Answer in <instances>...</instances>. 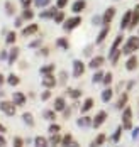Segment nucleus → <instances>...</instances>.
I'll return each mask as SVG.
<instances>
[{"label": "nucleus", "mask_w": 139, "mask_h": 147, "mask_svg": "<svg viewBox=\"0 0 139 147\" xmlns=\"http://www.w3.org/2000/svg\"><path fill=\"white\" fill-rule=\"evenodd\" d=\"M14 147H24V139L22 137H14Z\"/></svg>", "instance_id": "48"}, {"label": "nucleus", "mask_w": 139, "mask_h": 147, "mask_svg": "<svg viewBox=\"0 0 139 147\" xmlns=\"http://www.w3.org/2000/svg\"><path fill=\"white\" fill-rule=\"evenodd\" d=\"M68 76H70L68 71H64V69L60 71V74H58V85H60V86H64V85L68 83Z\"/></svg>", "instance_id": "31"}, {"label": "nucleus", "mask_w": 139, "mask_h": 147, "mask_svg": "<svg viewBox=\"0 0 139 147\" xmlns=\"http://www.w3.org/2000/svg\"><path fill=\"white\" fill-rule=\"evenodd\" d=\"M39 54H41V56H47V54H49V47H41Z\"/></svg>", "instance_id": "56"}, {"label": "nucleus", "mask_w": 139, "mask_h": 147, "mask_svg": "<svg viewBox=\"0 0 139 147\" xmlns=\"http://www.w3.org/2000/svg\"><path fill=\"white\" fill-rule=\"evenodd\" d=\"M85 69H87V66H85V63L81 61V59H75L73 61V78H81L83 74H85Z\"/></svg>", "instance_id": "5"}, {"label": "nucleus", "mask_w": 139, "mask_h": 147, "mask_svg": "<svg viewBox=\"0 0 139 147\" xmlns=\"http://www.w3.org/2000/svg\"><path fill=\"white\" fill-rule=\"evenodd\" d=\"M19 53H20V49L19 47H12L10 51H9V59H7V63H9V66H12V64H16L17 58H19Z\"/></svg>", "instance_id": "18"}, {"label": "nucleus", "mask_w": 139, "mask_h": 147, "mask_svg": "<svg viewBox=\"0 0 139 147\" xmlns=\"http://www.w3.org/2000/svg\"><path fill=\"white\" fill-rule=\"evenodd\" d=\"M56 46H58L60 49H63V51H68V49H70V42H68L66 37H58V39H56Z\"/></svg>", "instance_id": "29"}, {"label": "nucleus", "mask_w": 139, "mask_h": 147, "mask_svg": "<svg viewBox=\"0 0 139 147\" xmlns=\"http://www.w3.org/2000/svg\"><path fill=\"white\" fill-rule=\"evenodd\" d=\"M66 107H68V105H66V100H64V96H56V98H54V103H53V110H56V112H63Z\"/></svg>", "instance_id": "13"}, {"label": "nucleus", "mask_w": 139, "mask_h": 147, "mask_svg": "<svg viewBox=\"0 0 139 147\" xmlns=\"http://www.w3.org/2000/svg\"><path fill=\"white\" fill-rule=\"evenodd\" d=\"M138 49H139V36H131L122 46V54L131 56V54H134Z\"/></svg>", "instance_id": "1"}, {"label": "nucleus", "mask_w": 139, "mask_h": 147, "mask_svg": "<svg viewBox=\"0 0 139 147\" xmlns=\"http://www.w3.org/2000/svg\"><path fill=\"white\" fill-rule=\"evenodd\" d=\"M104 71L102 69H97V73L93 74V78H92V81L93 83H102V80H104Z\"/></svg>", "instance_id": "41"}, {"label": "nucleus", "mask_w": 139, "mask_h": 147, "mask_svg": "<svg viewBox=\"0 0 139 147\" xmlns=\"http://www.w3.org/2000/svg\"><path fill=\"white\" fill-rule=\"evenodd\" d=\"M104 63H105V58L104 56H93L90 59V63H88V68L90 69H100Z\"/></svg>", "instance_id": "11"}, {"label": "nucleus", "mask_w": 139, "mask_h": 147, "mask_svg": "<svg viewBox=\"0 0 139 147\" xmlns=\"http://www.w3.org/2000/svg\"><path fill=\"white\" fill-rule=\"evenodd\" d=\"M34 147H49V140L43 135H37L34 139Z\"/></svg>", "instance_id": "25"}, {"label": "nucleus", "mask_w": 139, "mask_h": 147, "mask_svg": "<svg viewBox=\"0 0 139 147\" xmlns=\"http://www.w3.org/2000/svg\"><path fill=\"white\" fill-rule=\"evenodd\" d=\"M121 54H122V49H121V47H110V53H108V61H110V64H112V66H115V64L119 63Z\"/></svg>", "instance_id": "8"}, {"label": "nucleus", "mask_w": 139, "mask_h": 147, "mask_svg": "<svg viewBox=\"0 0 139 147\" xmlns=\"http://www.w3.org/2000/svg\"><path fill=\"white\" fill-rule=\"evenodd\" d=\"M112 80H114V74H112L110 71H108V73H105V74H104V80H102V83H104L105 86H110Z\"/></svg>", "instance_id": "42"}, {"label": "nucleus", "mask_w": 139, "mask_h": 147, "mask_svg": "<svg viewBox=\"0 0 139 147\" xmlns=\"http://www.w3.org/2000/svg\"><path fill=\"white\" fill-rule=\"evenodd\" d=\"M0 59L2 61H7L9 59V51H0Z\"/></svg>", "instance_id": "53"}, {"label": "nucleus", "mask_w": 139, "mask_h": 147, "mask_svg": "<svg viewBox=\"0 0 139 147\" xmlns=\"http://www.w3.org/2000/svg\"><path fill=\"white\" fill-rule=\"evenodd\" d=\"M7 83H9L10 86H17V85L20 83V78H19L16 73H10L9 76H7Z\"/></svg>", "instance_id": "33"}, {"label": "nucleus", "mask_w": 139, "mask_h": 147, "mask_svg": "<svg viewBox=\"0 0 139 147\" xmlns=\"http://www.w3.org/2000/svg\"><path fill=\"white\" fill-rule=\"evenodd\" d=\"M47 132L51 134V135H53V134H60L61 132V125H58V123H51L49 129H47Z\"/></svg>", "instance_id": "43"}, {"label": "nucleus", "mask_w": 139, "mask_h": 147, "mask_svg": "<svg viewBox=\"0 0 139 147\" xmlns=\"http://www.w3.org/2000/svg\"><path fill=\"white\" fill-rule=\"evenodd\" d=\"M71 110H73V107H66V108L63 110V117H64V118H70V115H71Z\"/></svg>", "instance_id": "51"}, {"label": "nucleus", "mask_w": 139, "mask_h": 147, "mask_svg": "<svg viewBox=\"0 0 139 147\" xmlns=\"http://www.w3.org/2000/svg\"><path fill=\"white\" fill-rule=\"evenodd\" d=\"M16 41H17V34H16V30H9L7 32V37H5V44H16Z\"/></svg>", "instance_id": "34"}, {"label": "nucleus", "mask_w": 139, "mask_h": 147, "mask_svg": "<svg viewBox=\"0 0 139 147\" xmlns=\"http://www.w3.org/2000/svg\"><path fill=\"white\" fill-rule=\"evenodd\" d=\"M0 112L5 113L7 117H14L17 112V105L14 102H9V100H2L0 102Z\"/></svg>", "instance_id": "2"}, {"label": "nucleus", "mask_w": 139, "mask_h": 147, "mask_svg": "<svg viewBox=\"0 0 139 147\" xmlns=\"http://www.w3.org/2000/svg\"><path fill=\"white\" fill-rule=\"evenodd\" d=\"M122 130H124L122 125H119V127L115 129V132L112 134V142H115V144H117V142L121 140V137H122Z\"/></svg>", "instance_id": "36"}, {"label": "nucleus", "mask_w": 139, "mask_h": 147, "mask_svg": "<svg viewBox=\"0 0 139 147\" xmlns=\"http://www.w3.org/2000/svg\"><path fill=\"white\" fill-rule=\"evenodd\" d=\"M105 140H107V135L105 134H98L95 139L92 140V144H90V147H100L105 144Z\"/></svg>", "instance_id": "24"}, {"label": "nucleus", "mask_w": 139, "mask_h": 147, "mask_svg": "<svg viewBox=\"0 0 139 147\" xmlns=\"http://www.w3.org/2000/svg\"><path fill=\"white\" fill-rule=\"evenodd\" d=\"M41 85L44 86V88H49V90H53L56 85H58V80H56V76L53 73H49V74H43V80H41Z\"/></svg>", "instance_id": "6"}, {"label": "nucleus", "mask_w": 139, "mask_h": 147, "mask_svg": "<svg viewBox=\"0 0 139 147\" xmlns=\"http://www.w3.org/2000/svg\"><path fill=\"white\" fill-rule=\"evenodd\" d=\"M58 10H60V9H58L56 5H54V7H47L46 10H43V12L39 14V17H41V19H53Z\"/></svg>", "instance_id": "17"}, {"label": "nucleus", "mask_w": 139, "mask_h": 147, "mask_svg": "<svg viewBox=\"0 0 139 147\" xmlns=\"http://www.w3.org/2000/svg\"><path fill=\"white\" fill-rule=\"evenodd\" d=\"M39 73L41 74H49V73H54V64H44L39 68Z\"/></svg>", "instance_id": "38"}, {"label": "nucleus", "mask_w": 139, "mask_h": 147, "mask_svg": "<svg viewBox=\"0 0 139 147\" xmlns=\"http://www.w3.org/2000/svg\"><path fill=\"white\" fill-rule=\"evenodd\" d=\"M51 3V0H34V5L36 7H39V9H44Z\"/></svg>", "instance_id": "45"}, {"label": "nucleus", "mask_w": 139, "mask_h": 147, "mask_svg": "<svg viewBox=\"0 0 139 147\" xmlns=\"http://www.w3.org/2000/svg\"><path fill=\"white\" fill-rule=\"evenodd\" d=\"M22 22H24V19H22V17H17L16 22H14V26H16V27H20V26H22Z\"/></svg>", "instance_id": "55"}, {"label": "nucleus", "mask_w": 139, "mask_h": 147, "mask_svg": "<svg viewBox=\"0 0 139 147\" xmlns=\"http://www.w3.org/2000/svg\"><path fill=\"white\" fill-rule=\"evenodd\" d=\"M108 30H110V27H108V26H104V27H102V30L98 32V36H97V39H95V44H102V42L107 39Z\"/></svg>", "instance_id": "20"}, {"label": "nucleus", "mask_w": 139, "mask_h": 147, "mask_svg": "<svg viewBox=\"0 0 139 147\" xmlns=\"http://www.w3.org/2000/svg\"><path fill=\"white\" fill-rule=\"evenodd\" d=\"M37 30H39V26H37V24H27V26L22 29V36H24V37H31V36H34Z\"/></svg>", "instance_id": "14"}, {"label": "nucleus", "mask_w": 139, "mask_h": 147, "mask_svg": "<svg viewBox=\"0 0 139 147\" xmlns=\"http://www.w3.org/2000/svg\"><path fill=\"white\" fill-rule=\"evenodd\" d=\"M127 102H129V95H127V91H124L122 95L119 96V100H117L115 108H117V110H124V108L127 107Z\"/></svg>", "instance_id": "19"}, {"label": "nucleus", "mask_w": 139, "mask_h": 147, "mask_svg": "<svg viewBox=\"0 0 139 147\" xmlns=\"http://www.w3.org/2000/svg\"><path fill=\"white\" fill-rule=\"evenodd\" d=\"M49 98H51V90L46 88L44 91H43V93H41V100H43V102H47Z\"/></svg>", "instance_id": "46"}, {"label": "nucleus", "mask_w": 139, "mask_h": 147, "mask_svg": "<svg viewBox=\"0 0 139 147\" xmlns=\"http://www.w3.org/2000/svg\"><path fill=\"white\" fill-rule=\"evenodd\" d=\"M43 117L47 122H54L56 120V110H44L43 112Z\"/></svg>", "instance_id": "35"}, {"label": "nucleus", "mask_w": 139, "mask_h": 147, "mask_svg": "<svg viewBox=\"0 0 139 147\" xmlns=\"http://www.w3.org/2000/svg\"><path fill=\"white\" fill-rule=\"evenodd\" d=\"M12 102L16 103L17 107H24L26 102H27V96H26L22 91H14V93H12Z\"/></svg>", "instance_id": "10"}, {"label": "nucleus", "mask_w": 139, "mask_h": 147, "mask_svg": "<svg viewBox=\"0 0 139 147\" xmlns=\"http://www.w3.org/2000/svg\"><path fill=\"white\" fill-rule=\"evenodd\" d=\"M139 26V3L132 9V19H131V29H134V27H138Z\"/></svg>", "instance_id": "22"}, {"label": "nucleus", "mask_w": 139, "mask_h": 147, "mask_svg": "<svg viewBox=\"0 0 139 147\" xmlns=\"http://www.w3.org/2000/svg\"><path fill=\"white\" fill-rule=\"evenodd\" d=\"M105 120H107V112H105V110H100V112H97V115L93 117L92 127H93V129H100V125H102Z\"/></svg>", "instance_id": "7"}, {"label": "nucleus", "mask_w": 139, "mask_h": 147, "mask_svg": "<svg viewBox=\"0 0 139 147\" xmlns=\"http://www.w3.org/2000/svg\"><path fill=\"white\" fill-rule=\"evenodd\" d=\"M122 42H124V36H122V34H119V36L114 39V42H112V46H110V47H121V44H122Z\"/></svg>", "instance_id": "44"}, {"label": "nucleus", "mask_w": 139, "mask_h": 147, "mask_svg": "<svg viewBox=\"0 0 139 147\" xmlns=\"http://www.w3.org/2000/svg\"><path fill=\"white\" fill-rule=\"evenodd\" d=\"M114 17H115V7H108L107 10L104 12V15H102V24L104 26H108L114 20Z\"/></svg>", "instance_id": "9"}, {"label": "nucleus", "mask_w": 139, "mask_h": 147, "mask_svg": "<svg viewBox=\"0 0 139 147\" xmlns=\"http://www.w3.org/2000/svg\"><path fill=\"white\" fill-rule=\"evenodd\" d=\"M85 9H87V2H85V0H75L73 5H71L73 14H81Z\"/></svg>", "instance_id": "15"}, {"label": "nucleus", "mask_w": 139, "mask_h": 147, "mask_svg": "<svg viewBox=\"0 0 139 147\" xmlns=\"http://www.w3.org/2000/svg\"><path fill=\"white\" fill-rule=\"evenodd\" d=\"M80 24H81V17L78 14H75L73 17H70V19H66V20L63 22V29L66 30V32H71L73 29H77Z\"/></svg>", "instance_id": "3"}, {"label": "nucleus", "mask_w": 139, "mask_h": 147, "mask_svg": "<svg viewBox=\"0 0 139 147\" xmlns=\"http://www.w3.org/2000/svg\"><path fill=\"white\" fill-rule=\"evenodd\" d=\"M68 2H70V0H56V7H58L60 10H63V9L68 5Z\"/></svg>", "instance_id": "49"}, {"label": "nucleus", "mask_w": 139, "mask_h": 147, "mask_svg": "<svg viewBox=\"0 0 139 147\" xmlns=\"http://www.w3.org/2000/svg\"><path fill=\"white\" fill-rule=\"evenodd\" d=\"M70 147H80V144H78L77 140H73V142H71V144H70Z\"/></svg>", "instance_id": "60"}, {"label": "nucleus", "mask_w": 139, "mask_h": 147, "mask_svg": "<svg viewBox=\"0 0 139 147\" xmlns=\"http://www.w3.org/2000/svg\"><path fill=\"white\" fill-rule=\"evenodd\" d=\"M66 96H70L71 100H78L81 96V90L78 88H68L66 90Z\"/></svg>", "instance_id": "27"}, {"label": "nucleus", "mask_w": 139, "mask_h": 147, "mask_svg": "<svg viewBox=\"0 0 139 147\" xmlns=\"http://www.w3.org/2000/svg\"><path fill=\"white\" fill-rule=\"evenodd\" d=\"M100 96H102V102L108 103L110 100H112V96H114V90L110 88V86H107V88L102 91V95H100Z\"/></svg>", "instance_id": "26"}, {"label": "nucleus", "mask_w": 139, "mask_h": 147, "mask_svg": "<svg viewBox=\"0 0 139 147\" xmlns=\"http://www.w3.org/2000/svg\"><path fill=\"white\" fill-rule=\"evenodd\" d=\"M5 146H7V140H5L3 134H0V147H5Z\"/></svg>", "instance_id": "57"}, {"label": "nucleus", "mask_w": 139, "mask_h": 147, "mask_svg": "<svg viewBox=\"0 0 139 147\" xmlns=\"http://www.w3.org/2000/svg\"><path fill=\"white\" fill-rule=\"evenodd\" d=\"M92 122H93V118H92V117H88V115H83V117L77 118V125H78V127H81V129L92 127Z\"/></svg>", "instance_id": "16"}, {"label": "nucleus", "mask_w": 139, "mask_h": 147, "mask_svg": "<svg viewBox=\"0 0 139 147\" xmlns=\"http://www.w3.org/2000/svg\"><path fill=\"white\" fill-rule=\"evenodd\" d=\"M53 20H54L56 24H63V22L66 20V17H64V12H63V10H58V12H56V15L53 17Z\"/></svg>", "instance_id": "40"}, {"label": "nucleus", "mask_w": 139, "mask_h": 147, "mask_svg": "<svg viewBox=\"0 0 139 147\" xmlns=\"http://www.w3.org/2000/svg\"><path fill=\"white\" fill-rule=\"evenodd\" d=\"M92 53H93V44H90V46H85V49H83V56H92Z\"/></svg>", "instance_id": "47"}, {"label": "nucleus", "mask_w": 139, "mask_h": 147, "mask_svg": "<svg viewBox=\"0 0 139 147\" xmlns=\"http://www.w3.org/2000/svg\"><path fill=\"white\" fill-rule=\"evenodd\" d=\"M24 20H32L34 19V10H31V7H27V9H24L22 10V15H20Z\"/></svg>", "instance_id": "37"}, {"label": "nucleus", "mask_w": 139, "mask_h": 147, "mask_svg": "<svg viewBox=\"0 0 139 147\" xmlns=\"http://www.w3.org/2000/svg\"><path fill=\"white\" fill-rule=\"evenodd\" d=\"M92 22H93V26H100V22H102V17H98V15H95L92 19Z\"/></svg>", "instance_id": "54"}, {"label": "nucleus", "mask_w": 139, "mask_h": 147, "mask_svg": "<svg viewBox=\"0 0 139 147\" xmlns=\"http://www.w3.org/2000/svg\"><path fill=\"white\" fill-rule=\"evenodd\" d=\"M5 132H7V129H5V127L0 123V134H5Z\"/></svg>", "instance_id": "61"}, {"label": "nucleus", "mask_w": 139, "mask_h": 147, "mask_svg": "<svg viewBox=\"0 0 139 147\" xmlns=\"http://www.w3.org/2000/svg\"><path fill=\"white\" fill-rule=\"evenodd\" d=\"M22 122L26 125H29V127H34V117H32L31 112H24L22 113Z\"/></svg>", "instance_id": "30"}, {"label": "nucleus", "mask_w": 139, "mask_h": 147, "mask_svg": "<svg viewBox=\"0 0 139 147\" xmlns=\"http://www.w3.org/2000/svg\"><path fill=\"white\" fill-rule=\"evenodd\" d=\"M122 127L124 130H131L132 129V108L125 107L122 110Z\"/></svg>", "instance_id": "4"}, {"label": "nucleus", "mask_w": 139, "mask_h": 147, "mask_svg": "<svg viewBox=\"0 0 139 147\" xmlns=\"http://www.w3.org/2000/svg\"><path fill=\"white\" fill-rule=\"evenodd\" d=\"M5 81H7V78H5V76H3V74H0V86H2V85H3V83H5Z\"/></svg>", "instance_id": "59"}, {"label": "nucleus", "mask_w": 139, "mask_h": 147, "mask_svg": "<svg viewBox=\"0 0 139 147\" xmlns=\"http://www.w3.org/2000/svg\"><path fill=\"white\" fill-rule=\"evenodd\" d=\"M71 142H73V135L66 134V135H63V139H61V147H70Z\"/></svg>", "instance_id": "39"}, {"label": "nucleus", "mask_w": 139, "mask_h": 147, "mask_svg": "<svg viewBox=\"0 0 139 147\" xmlns=\"http://www.w3.org/2000/svg\"><path fill=\"white\" fill-rule=\"evenodd\" d=\"M41 44H43V39H36V41H31V42H29V47L34 49V47H39Z\"/></svg>", "instance_id": "50"}, {"label": "nucleus", "mask_w": 139, "mask_h": 147, "mask_svg": "<svg viewBox=\"0 0 139 147\" xmlns=\"http://www.w3.org/2000/svg\"><path fill=\"white\" fill-rule=\"evenodd\" d=\"M61 135L60 134H53L51 139H49V147H60L61 146Z\"/></svg>", "instance_id": "28"}, {"label": "nucleus", "mask_w": 139, "mask_h": 147, "mask_svg": "<svg viewBox=\"0 0 139 147\" xmlns=\"http://www.w3.org/2000/svg\"><path fill=\"white\" fill-rule=\"evenodd\" d=\"M138 66H139V59L134 54H131L129 59L125 61V69L127 71H134V69H138Z\"/></svg>", "instance_id": "12"}, {"label": "nucleus", "mask_w": 139, "mask_h": 147, "mask_svg": "<svg viewBox=\"0 0 139 147\" xmlns=\"http://www.w3.org/2000/svg\"><path fill=\"white\" fill-rule=\"evenodd\" d=\"M131 19H132V10H127L125 14H124L122 20H121V29H127L129 26H131Z\"/></svg>", "instance_id": "23"}, {"label": "nucleus", "mask_w": 139, "mask_h": 147, "mask_svg": "<svg viewBox=\"0 0 139 147\" xmlns=\"http://www.w3.org/2000/svg\"><path fill=\"white\" fill-rule=\"evenodd\" d=\"M93 105H95L93 98H90V96H88V98H85L83 105L80 107V112H81V113H88V112H90V110L93 108Z\"/></svg>", "instance_id": "21"}, {"label": "nucleus", "mask_w": 139, "mask_h": 147, "mask_svg": "<svg viewBox=\"0 0 139 147\" xmlns=\"http://www.w3.org/2000/svg\"><path fill=\"white\" fill-rule=\"evenodd\" d=\"M138 137H139V127L134 129V132H132V139H138Z\"/></svg>", "instance_id": "58"}, {"label": "nucleus", "mask_w": 139, "mask_h": 147, "mask_svg": "<svg viewBox=\"0 0 139 147\" xmlns=\"http://www.w3.org/2000/svg\"><path fill=\"white\" fill-rule=\"evenodd\" d=\"M3 9H5V14H7V15H14V14H16V5H14V2H10V0H7V2H5Z\"/></svg>", "instance_id": "32"}, {"label": "nucleus", "mask_w": 139, "mask_h": 147, "mask_svg": "<svg viewBox=\"0 0 139 147\" xmlns=\"http://www.w3.org/2000/svg\"><path fill=\"white\" fill-rule=\"evenodd\" d=\"M32 3H34V0H20V5H22L24 9H27V7H31Z\"/></svg>", "instance_id": "52"}]
</instances>
